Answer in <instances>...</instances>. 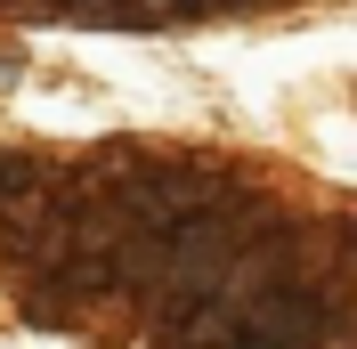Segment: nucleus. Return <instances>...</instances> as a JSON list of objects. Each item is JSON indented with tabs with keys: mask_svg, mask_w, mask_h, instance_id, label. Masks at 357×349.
Returning a JSON list of instances; mask_svg holds the SVG:
<instances>
[{
	"mask_svg": "<svg viewBox=\"0 0 357 349\" xmlns=\"http://www.w3.org/2000/svg\"><path fill=\"white\" fill-rule=\"evenodd\" d=\"M49 187H57V163H41V154H0V203L49 195Z\"/></svg>",
	"mask_w": 357,
	"mask_h": 349,
	"instance_id": "1",
	"label": "nucleus"
}]
</instances>
